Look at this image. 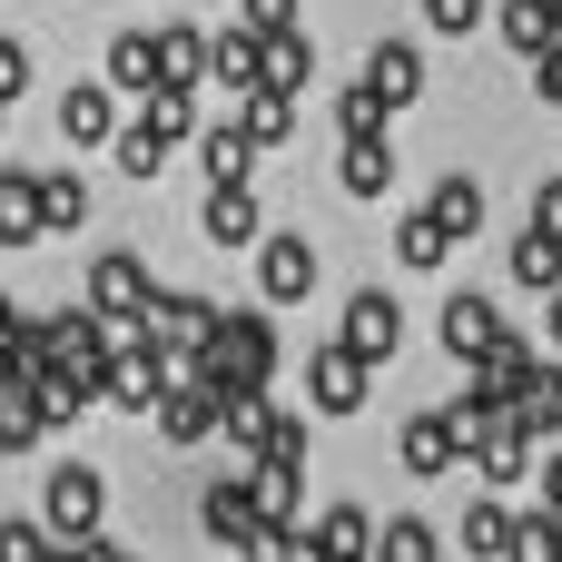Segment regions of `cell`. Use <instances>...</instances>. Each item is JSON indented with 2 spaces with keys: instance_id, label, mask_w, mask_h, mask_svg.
<instances>
[{
  "instance_id": "4dcf8cb0",
  "label": "cell",
  "mask_w": 562,
  "mask_h": 562,
  "mask_svg": "<svg viewBox=\"0 0 562 562\" xmlns=\"http://www.w3.org/2000/svg\"><path fill=\"white\" fill-rule=\"evenodd\" d=\"M504 562H562V514H543V504H533V514L514 524V553H504Z\"/></svg>"
},
{
  "instance_id": "83f0119b",
  "label": "cell",
  "mask_w": 562,
  "mask_h": 562,
  "mask_svg": "<svg viewBox=\"0 0 562 562\" xmlns=\"http://www.w3.org/2000/svg\"><path fill=\"white\" fill-rule=\"evenodd\" d=\"M425 207H435L454 237H474V227H484V178H474V168H454V178H435V198H425Z\"/></svg>"
},
{
  "instance_id": "9a60e30c",
  "label": "cell",
  "mask_w": 562,
  "mask_h": 562,
  "mask_svg": "<svg viewBox=\"0 0 562 562\" xmlns=\"http://www.w3.org/2000/svg\"><path fill=\"white\" fill-rule=\"evenodd\" d=\"M366 89H375V99H385V109H415V99H425V49H415V40H395V30H385V40H375V49H366Z\"/></svg>"
},
{
  "instance_id": "8fae6325",
  "label": "cell",
  "mask_w": 562,
  "mask_h": 562,
  "mask_svg": "<svg viewBox=\"0 0 562 562\" xmlns=\"http://www.w3.org/2000/svg\"><path fill=\"white\" fill-rule=\"evenodd\" d=\"M316 277H326V267H316L306 237H267V247H257V306H306Z\"/></svg>"
},
{
  "instance_id": "7a4b0ae2",
  "label": "cell",
  "mask_w": 562,
  "mask_h": 562,
  "mask_svg": "<svg viewBox=\"0 0 562 562\" xmlns=\"http://www.w3.org/2000/svg\"><path fill=\"white\" fill-rule=\"evenodd\" d=\"M40 524L59 533V553L69 543H99V524H109V474L99 464H49V484H40Z\"/></svg>"
},
{
  "instance_id": "d6a6232c",
  "label": "cell",
  "mask_w": 562,
  "mask_h": 562,
  "mask_svg": "<svg viewBox=\"0 0 562 562\" xmlns=\"http://www.w3.org/2000/svg\"><path fill=\"white\" fill-rule=\"evenodd\" d=\"M69 227H89V178H79V168L49 178V237H69Z\"/></svg>"
},
{
  "instance_id": "d4e9b609",
  "label": "cell",
  "mask_w": 562,
  "mask_h": 562,
  "mask_svg": "<svg viewBox=\"0 0 562 562\" xmlns=\"http://www.w3.org/2000/svg\"><path fill=\"white\" fill-rule=\"evenodd\" d=\"M514 286L562 296V237H543V227H524V237H514Z\"/></svg>"
},
{
  "instance_id": "836d02e7",
  "label": "cell",
  "mask_w": 562,
  "mask_h": 562,
  "mask_svg": "<svg viewBox=\"0 0 562 562\" xmlns=\"http://www.w3.org/2000/svg\"><path fill=\"white\" fill-rule=\"evenodd\" d=\"M267 435H277V405H267V395H257V405H227V445L267 454Z\"/></svg>"
},
{
  "instance_id": "5b68a950",
  "label": "cell",
  "mask_w": 562,
  "mask_h": 562,
  "mask_svg": "<svg viewBox=\"0 0 562 562\" xmlns=\"http://www.w3.org/2000/svg\"><path fill=\"white\" fill-rule=\"evenodd\" d=\"M464 454H474V435H464L454 405H425V415H405V435H395V464H405L415 484H445Z\"/></svg>"
},
{
  "instance_id": "f546056e",
  "label": "cell",
  "mask_w": 562,
  "mask_h": 562,
  "mask_svg": "<svg viewBox=\"0 0 562 562\" xmlns=\"http://www.w3.org/2000/svg\"><path fill=\"white\" fill-rule=\"evenodd\" d=\"M40 435H59V425L40 415V395H30V385H10V395H0V454H30Z\"/></svg>"
},
{
  "instance_id": "ba28073f",
  "label": "cell",
  "mask_w": 562,
  "mask_h": 562,
  "mask_svg": "<svg viewBox=\"0 0 562 562\" xmlns=\"http://www.w3.org/2000/svg\"><path fill=\"white\" fill-rule=\"evenodd\" d=\"M336 336H346L366 366H395V356H405V306H395V286H356Z\"/></svg>"
},
{
  "instance_id": "74e56055",
  "label": "cell",
  "mask_w": 562,
  "mask_h": 562,
  "mask_svg": "<svg viewBox=\"0 0 562 562\" xmlns=\"http://www.w3.org/2000/svg\"><path fill=\"white\" fill-rule=\"evenodd\" d=\"M20 89H30V40H10V30H0V109H10Z\"/></svg>"
},
{
  "instance_id": "e0dca14e",
  "label": "cell",
  "mask_w": 562,
  "mask_h": 562,
  "mask_svg": "<svg viewBox=\"0 0 562 562\" xmlns=\"http://www.w3.org/2000/svg\"><path fill=\"white\" fill-rule=\"evenodd\" d=\"M198 237H207V247H267L257 188H207V207H198Z\"/></svg>"
},
{
  "instance_id": "b9f144b4",
  "label": "cell",
  "mask_w": 562,
  "mask_h": 562,
  "mask_svg": "<svg viewBox=\"0 0 562 562\" xmlns=\"http://www.w3.org/2000/svg\"><path fill=\"white\" fill-rule=\"evenodd\" d=\"M543 336H553V356H562V296H543Z\"/></svg>"
},
{
  "instance_id": "e575fe53",
  "label": "cell",
  "mask_w": 562,
  "mask_h": 562,
  "mask_svg": "<svg viewBox=\"0 0 562 562\" xmlns=\"http://www.w3.org/2000/svg\"><path fill=\"white\" fill-rule=\"evenodd\" d=\"M484 20H494V0H425V30H445V40H464Z\"/></svg>"
},
{
  "instance_id": "603a6c76",
  "label": "cell",
  "mask_w": 562,
  "mask_h": 562,
  "mask_svg": "<svg viewBox=\"0 0 562 562\" xmlns=\"http://www.w3.org/2000/svg\"><path fill=\"white\" fill-rule=\"evenodd\" d=\"M306 79H316V40L306 30H267V89L277 99H306Z\"/></svg>"
},
{
  "instance_id": "8d00e7d4",
  "label": "cell",
  "mask_w": 562,
  "mask_h": 562,
  "mask_svg": "<svg viewBox=\"0 0 562 562\" xmlns=\"http://www.w3.org/2000/svg\"><path fill=\"white\" fill-rule=\"evenodd\" d=\"M247 30H306V0H237Z\"/></svg>"
},
{
  "instance_id": "d590c367",
  "label": "cell",
  "mask_w": 562,
  "mask_h": 562,
  "mask_svg": "<svg viewBox=\"0 0 562 562\" xmlns=\"http://www.w3.org/2000/svg\"><path fill=\"white\" fill-rule=\"evenodd\" d=\"M257 464H306V415H286L277 405V435H267V454Z\"/></svg>"
},
{
  "instance_id": "ee69618b",
  "label": "cell",
  "mask_w": 562,
  "mask_h": 562,
  "mask_svg": "<svg viewBox=\"0 0 562 562\" xmlns=\"http://www.w3.org/2000/svg\"><path fill=\"white\" fill-rule=\"evenodd\" d=\"M0 128H10V109H0Z\"/></svg>"
},
{
  "instance_id": "2e32d148",
  "label": "cell",
  "mask_w": 562,
  "mask_h": 562,
  "mask_svg": "<svg viewBox=\"0 0 562 562\" xmlns=\"http://www.w3.org/2000/svg\"><path fill=\"white\" fill-rule=\"evenodd\" d=\"M336 188H346L356 207L395 198V138H346V148H336Z\"/></svg>"
},
{
  "instance_id": "44dd1931",
  "label": "cell",
  "mask_w": 562,
  "mask_h": 562,
  "mask_svg": "<svg viewBox=\"0 0 562 562\" xmlns=\"http://www.w3.org/2000/svg\"><path fill=\"white\" fill-rule=\"evenodd\" d=\"M198 158H207V188H247V168H257V138H247L237 119H217V128H198Z\"/></svg>"
},
{
  "instance_id": "7bdbcfd3",
  "label": "cell",
  "mask_w": 562,
  "mask_h": 562,
  "mask_svg": "<svg viewBox=\"0 0 562 562\" xmlns=\"http://www.w3.org/2000/svg\"><path fill=\"white\" fill-rule=\"evenodd\" d=\"M20 326H30V316H20V306H10V296H0V346H10V336H20Z\"/></svg>"
},
{
  "instance_id": "7c38bea8",
  "label": "cell",
  "mask_w": 562,
  "mask_h": 562,
  "mask_svg": "<svg viewBox=\"0 0 562 562\" xmlns=\"http://www.w3.org/2000/svg\"><path fill=\"white\" fill-rule=\"evenodd\" d=\"M375 543H385V524H375L366 504H326V514L306 524V553L316 562H375Z\"/></svg>"
},
{
  "instance_id": "cb8c5ba5",
  "label": "cell",
  "mask_w": 562,
  "mask_h": 562,
  "mask_svg": "<svg viewBox=\"0 0 562 562\" xmlns=\"http://www.w3.org/2000/svg\"><path fill=\"white\" fill-rule=\"evenodd\" d=\"M514 524H524V514H514L504 494H474V504H464V553L504 562V553H514Z\"/></svg>"
},
{
  "instance_id": "30bf717a",
  "label": "cell",
  "mask_w": 562,
  "mask_h": 562,
  "mask_svg": "<svg viewBox=\"0 0 562 562\" xmlns=\"http://www.w3.org/2000/svg\"><path fill=\"white\" fill-rule=\"evenodd\" d=\"M217 326H227V306H207V296H188V286H158V316H148V336H158L178 366H198Z\"/></svg>"
},
{
  "instance_id": "d6986e66",
  "label": "cell",
  "mask_w": 562,
  "mask_h": 562,
  "mask_svg": "<svg viewBox=\"0 0 562 562\" xmlns=\"http://www.w3.org/2000/svg\"><path fill=\"white\" fill-rule=\"evenodd\" d=\"M99 79H109V89H128V99H158V30H119Z\"/></svg>"
},
{
  "instance_id": "5bb4252c",
  "label": "cell",
  "mask_w": 562,
  "mask_h": 562,
  "mask_svg": "<svg viewBox=\"0 0 562 562\" xmlns=\"http://www.w3.org/2000/svg\"><path fill=\"white\" fill-rule=\"evenodd\" d=\"M217 69V30L198 20H158V89H198Z\"/></svg>"
},
{
  "instance_id": "52a82bcc",
  "label": "cell",
  "mask_w": 562,
  "mask_h": 562,
  "mask_svg": "<svg viewBox=\"0 0 562 562\" xmlns=\"http://www.w3.org/2000/svg\"><path fill=\"white\" fill-rule=\"evenodd\" d=\"M435 336H445V356H454V366H484L514 326H504V306H494L484 286H454V296H445V316H435Z\"/></svg>"
},
{
  "instance_id": "277c9868",
  "label": "cell",
  "mask_w": 562,
  "mask_h": 562,
  "mask_svg": "<svg viewBox=\"0 0 562 562\" xmlns=\"http://www.w3.org/2000/svg\"><path fill=\"white\" fill-rule=\"evenodd\" d=\"M89 306L119 326V336H138L148 316H158V277H148V257H128V247H109L99 267H89Z\"/></svg>"
},
{
  "instance_id": "f35d334b",
  "label": "cell",
  "mask_w": 562,
  "mask_h": 562,
  "mask_svg": "<svg viewBox=\"0 0 562 562\" xmlns=\"http://www.w3.org/2000/svg\"><path fill=\"white\" fill-rule=\"evenodd\" d=\"M524 227H543V237H562V178H543V188H533V217H524Z\"/></svg>"
},
{
  "instance_id": "7402d4cb",
  "label": "cell",
  "mask_w": 562,
  "mask_h": 562,
  "mask_svg": "<svg viewBox=\"0 0 562 562\" xmlns=\"http://www.w3.org/2000/svg\"><path fill=\"white\" fill-rule=\"evenodd\" d=\"M454 257V227L435 217V207H415V217H395V267H415V277H435Z\"/></svg>"
},
{
  "instance_id": "6da1fadb",
  "label": "cell",
  "mask_w": 562,
  "mask_h": 562,
  "mask_svg": "<svg viewBox=\"0 0 562 562\" xmlns=\"http://www.w3.org/2000/svg\"><path fill=\"white\" fill-rule=\"evenodd\" d=\"M277 366H286V356H277V316H267V306H227V326L207 336V356H198L188 375H198L217 405H257V395L277 385Z\"/></svg>"
},
{
  "instance_id": "ffe728a7",
  "label": "cell",
  "mask_w": 562,
  "mask_h": 562,
  "mask_svg": "<svg viewBox=\"0 0 562 562\" xmlns=\"http://www.w3.org/2000/svg\"><path fill=\"white\" fill-rule=\"evenodd\" d=\"M494 20H504V49H524V59L562 49V0H504Z\"/></svg>"
},
{
  "instance_id": "3957f363",
  "label": "cell",
  "mask_w": 562,
  "mask_h": 562,
  "mask_svg": "<svg viewBox=\"0 0 562 562\" xmlns=\"http://www.w3.org/2000/svg\"><path fill=\"white\" fill-rule=\"evenodd\" d=\"M198 533H207L217 553L257 562V553H267V504H257V484H247V474L207 484V494H198Z\"/></svg>"
},
{
  "instance_id": "ac0fdd59",
  "label": "cell",
  "mask_w": 562,
  "mask_h": 562,
  "mask_svg": "<svg viewBox=\"0 0 562 562\" xmlns=\"http://www.w3.org/2000/svg\"><path fill=\"white\" fill-rule=\"evenodd\" d=\"M217 425H227V405H217V395H207L198 375H188V385H178V395L158 405V445H207Z\"/></svg>"
},
{
  "instance_id": "8992f818",
  "label": "cell",
  "mask_w": 562,
  "mask_h": 562,
  "mask_svg": "<svg viewBox=\"0 0 562 562\" xmlns=\"http://www.w3.org/2000/svg\"><path fill=\"white\" fill-rule=\"evenodd\" d=\"M366 395H375V366L336 336V346H316L306 356V405L326 415V425H346V415H366Z\"/></svg>"
},
{
  "instance_id": "f1b7e54d",
  "label": "cell",
  "mask_w": 562,
  "mask_h": 562,
  "mask_svg": "<svg viewBox=\"0 0 562 562\" xmlns=\"http://www.w3.org/2000/svg\"><path fill=\"white\" fill-rule=\"evenodd\" d=\"M375 562H445V533H435L425 514H385V543H375Z\"/></svg>"
},
{
  "instance_id": "4316f807",
  "label": "cell",
  "mask_w": 562,
  "mask_h": 562,
  "mask_svg": "<svg viewBox=\"0 0 562 562\" xmlns=\"http://www.w3.org/2000/svg\"><path fill=\"white\" fill-rule=\"evenodd\" d=\"M168 158H178V138H168V128H158V119L138 109V119L119 128V168H128V178H158Z\"/></svg>"
},
{
  "instance_id": "60d3db41",
  "label": "cell",
  "mask_w": 562,
  "mask_h": 562,
  "mask_svg": "<svg viewBox=\"0 0 562 562\" xmlns=\"http://www.w3.org/2000/svg\"><path fill=\"white\" fill-rule=\"evenodd\" d=\"M543 514H562V445L543 454Z\"/></svg>"
},
{
  "instance_id": "9c48e42d",
  "label": "cell",
  "mask_w": 562,
  "mask_h": 562,
  "mask_svg": "<svg viewBox=\"0 0 562 562\" xmlns=\"http://www.w3.org/2000/svg\"><path fill=\"white\" fill-rule=\"evenodd\" d=\"M49 119H59V138H69V148H119V128H128V119H119V89H109V79H69Z\"/></svg>"
},
{
  "instance_id": "1f68e13d",
  "label": "cell",
  "mask_w": 562,
  "mask_h": 562,
  "mask_svg": "<svg viewBox=\"0 0 562 562\" xmlns=\"http://www.w3.org/2000/svg\"><path fill=\"white\" fill-rule=\"evenodd\" d=\"M385 119H395V109H385V99H375L366 79H356V89L336 99V128H346V138H385Z\"/></svg>"
},
{
  "instance_id": "ab89813d",
  "label": "cell",
  "mask_w": 562,
  "mask_h": 562,
  "mask_svg": "<svg viewBox=\"0 0 562 562\" xmlns=\"http://www.w3.org/2000/svg\"><path fill=\"white\" fill-rule=\"evenodd\" d=\"M533 89H543V109H562V49H543V59H533Z\"/></svg>"
},
{
  "instance_id": "4fadbf2b",
  "label": "cell",
  "mask_w": 562,
  "mask_h": 562,
  "mask_svg": "<svg viewBox=\"0 0 562 562\" xmlns=\"http://www.w3.org/2000/svg\"><path fill=\"white\" fill-rule=\"evenodd\" d=\"M40 237H49V178L0 168V247H40Z\"/></svg>"
},
{
  "instance_id": "484cf974",
  "label": "cell",
  "mask_w": 562,
  "mask_h": 562,
  "mask_svg": "<svg viewBox=\"0 0 562 562\" xmlns=\"http://www.w3.org/2000/svg\"><path fill=\"white\" fill-rule=\"evenodd\" d=\"M227 119H237V128H247L257 148H286V138H296V99H277V89H257V99H237Z\"/></svg>"
}]
</instances>
